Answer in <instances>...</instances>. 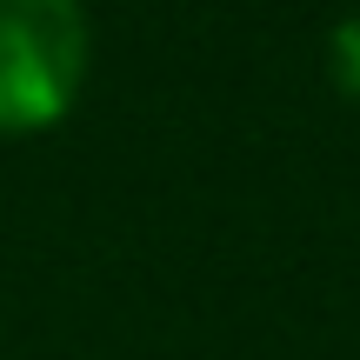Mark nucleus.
Here are the masks:
<instances>
[{
    "instance_id": "f03ea898",
    "label": "nucleus",
    "mask_w": 360,
    "mask_h": 360,
    "mask_svg": "<svg viewBox=\"0 0 360 360\" xmlns=\"http://www.w3.org/2000/svg\"><path fill=\"white\" fill-rule=\"evenodd\" d=\"M327 80H334V94H347L360 107V13H347L327 34Z\"/></svg>"
},
{
    "instance_id": "f257e3e1",
    "label": "nucleus",
    "mask_w": 360,
    "mask_h": 360,
    "mask_svg": "<svg viewBox=\"0 0 360 360\" xmlns=\"http://www.w3.org/2000/svg\"><path fill=\"white\" fill-rule=\"evenodd\" d=\"M87 80L80 0H0V134H47Z\"/></svg>"
}]
</instances>
